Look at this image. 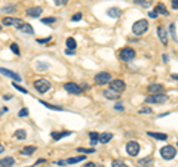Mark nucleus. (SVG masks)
Here are the masks:
<instances>
[{
    "mask_svg": "<svg viewBox=\"0 0 178 167\" xmlns=\"http://www.w3.org/2000/svg\"><path fill=\"white\" fill-rule=\"evenodd\" d=\"M171 5L174 9H178V0H171Z\"/></svg>",
    "mask_w": 178,
    "mask_h": 167,
    "instance_id": "nucleus-43",
    "label": "nucleus"
},
{
    "mask_svg": "<svg viewBox=\"0 0 178 167\" xmlns=\"http://www.w3.org/2000/svg\"><path fill=\"white\" fill-rule=\"evenodd\" d=\"M110 89H113V90H116L117 93H120V92H123L126 89V84H125L123 80H113L110 81Z\"/></svg>",
    "mask_w": 178,
    "mask_h": 167,
    "instance_id": "nucleus-10",
    "label": "nucleus"
},
{
    "mask_svg": "<svg viewBox=\"0 0 178 167\" xmlns=\"http://www.w3.org/2000/svg\"><path fill=\"white\" fill-rule=\"evenodd\" d=\"M67 47H69V49H71V50H76L77 43H76V40L73 39V37H69V39H67Z\"/></svg>",
    "mask_w": 178,
    "mask_h": 167,
    "instance_id": "nucleus-28",
    "label": "nucleus"
},
{
    "mask_svg": "<svg viewBox=\"0 0 178 167\" xmlns=\"http://www.w3.org/2000/svg\"><path fill=\"white\" fill-rule=\"evenodd\" d=\"M65 54H67V55H74V50L69 49V50H65Z\"/></svg>",
    "mask_w": 178,
    "mask_h": 167,
    "instance_id": "nucleus-47",
    "label": "nucleus"
},
{
    "mask_svg": "<svg viewBox=\"0 0 178 167\" xmlns=\"http://www.w3.org/2000/svg\"><path fill=\"white\" fill-rule=\"evenodd\" d=\"M64 89H65L70 95H80V93H82V90H83V89L79 86L77 83H73V81L65 83V84H64Z\"/></svg>",
    "mask_w": 178,
    "mask_h": 167,
    "instance_id": "nucleus-7",
    "label": "nucleus"
},
{
    "mask_svg": "<svg viewBox=\"0 0 178 167\" xmlns=\"http://www.w3.org/2000/svg\"><path fill=\"white\" fill-rule=\"evenodd\" d=\"M15 138H18V139H25V138H27L25 130H24V129H18V130L15 132Z\"/></svg>",
    "mask_w": 178,
    "mask_h": 167,
    "instance_id": "nucleus-29",
    "label": "nucleus"
},
{
    "mask_svg": "<svg viewBox=\"0 0 178 167\" xmlns=\"http://www.w3.org/2000/svg\"><path fill=\"white\" fill-rule=\"evenodd\" d=\"M163 90V86L160 84V83H156V84H150L149 86V92L150 93H160Z\"/></svg>",
    "mask_w": 178,
    "mask_h": 167,
    "instance_id": "nucleus-20",
    "label": "nucleus"
},
{
    "mask_svg": "<svg viewBox=\"0 0 178 167\" xmlns=\"http://www.w3.org/2000/svg\"><path fill=\"white\" fill-rule=\"evenodd\" d=\"M160 155H162V158H165V160H172L177 155V148L172 147V145H166V147H163L160 149Z\"/></svg>",
    "mask_w": 178,
    "mask_h": 167,
    "instance_id": "nucleus-3",
    "label": "nucleus"
},
{
    "mask_svg": "<svg viewBox=\"0 0 178 167\" xmlns=\"http://www.w3.org/2000/svg\"><path fill=\"white\" fill-rule=\"evenodd\" d=\"M126 152L129 154L131 157H135L140 152V143H138L137 140H129L126 143Z\"/></svg>",
    "mask_w": 178,
    "mask_h": 167,
    "instance_id": "nucleus-8",
    "label": "nucleus"
},
{
    "mask_svg": "<svg viewBox=\"0 0 178 167\" xmlns=\"http://www.w3.org/2000/svg\"><path fill=\"white\" fill-rule=\"evenodd\" d=\"M67 2L69 0H54V3L56 6H64V5H67Z\"/></svg>",
    "mask_w": 178,
    "mask_h": 167,
    "instance_id": "nucleus-36",
    "label": "nucleus"
},
{
    "mask_svg": "<svg viewBox=\"0 0 178 167\" xmlns=\"http://www.w3.org/2000/svg\"><path fill=\"white\" fill-rule=\"evenodd\" d=\"M34 84V89L39 92V93H46L49 89H51V83L48 80H45V79H37V80L33 83Z\"/></svg>",
    "mask_w": 178,
    "mask_h": 167,
    "instance_id": "nucleus-2",
    "label": "nucleus"
},
{
    "mask_svg": "<svg viewBox=\"0 0 178 167\" xmlns=\"http://www.w3.org/2000/svg\"><path fill=\"white\" fill-rule=\"evenodd\" d=\"M85 167H95V163H86Z\"/></svg>",
    "mask_w": 178,
    "mask_h": 167,
    "instance_id": "nucleus-46",
    "label": "nucleus"
},
{
    "mask_svg": "<svg viewBox=\"0 0 178 167\" xmlns=\"http://www.w3.org/2000/svg\"><path fill=\"white\" fill-rule=\"evenodd\" d=\"M33 152H36V147H24L21 149L22 155H31Z\"/></svg>",
    "mask_w": 178,
    "mask_h": 167,
    "instance_id": "nucleus-25",
    "label": "nucleus"
},
{
    "mask_svg": "<svg viewBox=\"0 0 178 167\" xmlns=\"http://www.w3.org/2000/svg\"><path fill=\"white\" fill-rule=\"evenodd\" d=\"M16 30H20V31H22V33H27V34H34V28L31 27V24H27V22H24V21L21 19L16 25Z\"/></svg>",
    "mask_w": 178,
    "mask_h": 167,
    "instance_id": "nucleus-9",
    "label": "nucleus"
},
{
    "mask_svg": "<svg viewBox=\"0 0 178 167\" xmlns=\"http://www.w3.org/2000/svg\"><path fill=\"white\" fill-rule=\"evenodd\" d=\"M70 135H71L70 130H62V132H52L51 136H52L55 140H60L61 138H64V136H70Z\"/></svg>",
    "mask_w": 178,
    "mask_h": 167,
    "instance_id": "nucleus-16",
    "label": "nucleus"
},
{
    "mask_svg": "<svg viewBox=\"0 0 178 167\" xmlns=\"http://www.w3.org/2000/svg\"><path fill=\"white\" fill-rule=\"evenodd\" d=\"M104 96L107 98V99H113V101H117L120 98V95L117 93L116 90H113V89H107V90H104Z\"/></svg>",
    "mask_w": 178,
    "mask_h": 167,
    "instance_id": "nucleus-13",
    "label": "nucleus"
},
{
    "mask_svg": "<svg viewBox=\"0 0 178 167\" xmlns=\"http://www.w3.org/2000/svg\"><path fill=\"white\" fill-rule=\"evenodd\" d=\"M153 163V158L151 157H145V158H141V160H138V166L141 167H149Z\"/></svg>",
    "mask_w": 178,
    "mask_h": 167,
    "instance_id": "nucleus-23",
    "label": "nucleus"
},
{
    "mask_svg": "<svg viewBox=\"0 0 178 167\" xmlns=\"http://www.w3.org/2000/svg\"><path fill=\"white\" fill-rule=\"evenodd\" d=\"M114 108H116L117 111H123L125 108H123V105H122V104H116V105H114Z\"/></svg>",
    "mask_w": 178,
    "mask_h": 167,
    "instance_id": "nucleus-42",
    "label": "nucleus"
},
{
    "mask_svg": "<svg viewBox=\"0 0 178 167\" xmlns=\"http://www.w3.org/2000/svg\"><path fill=\"white\" fill-rule=\"evenodd\" d=\"M171 77H172V79H174V80H178V74H172Z\"/></svg>",
    "mask_w": 178,
    "mask_h": 167,
    "instance_id": "nucleus-49",
    "label": "nucleus"
},
{
    "mask_svg": "<svg viewBox=\"0 0 178 167\" xmlns=\"http://www.w3.org/2000/svg\"><path fill=\"white\" fill-rule=\"evenodd\" d=\"M149 15H150V18H153V19H154V18H158V14H156L154 11H150V12H149Z\"/></svg>",
    "mask_w": 178,
    "mask_h": 167,
    "instance_id": "nucleus-44",
    "label": "nucleus"
},
{
    "mask_svg": "<svg viewBox=\"0 0 178 167\" xmlns=\"http://www.w3.org/2000/svg\"><path fill=\"white\" fill-rule=\"evenodd\" d=\"M135 5L143 7H149L151 5V0H135Z\"/></svg>",
    "mask_w": 178,
    "mask_h": 167,
    "instance_id": "nucleus-30",
    "label": "nucleus"
},
{
    "mask_svg": "<svg viewBox=\"0 0 178 167\" xmlns=\"http://www.w3.org/2000/svg\"><path fill=\"white\" fill-rule=\"evenodd\" d=\"M42 12H43V9H42L40 6H33L27 11V16H30V18H37V16L42 15Z\"/></svg>",
    "mask_w": 178,
    "mask_h": 167,
    "instance_id": "nucleus-12",
    "label": "nucleus"
},
{
    "mask_svg": "<svg viewBox=\"0 0 178 167\" xmlns=\"http://www.w3.org/2000/svg\"><path fill=\"white\" fill-rule=\"evenodd\" d=\"M147 135H149L150 138H154V139H158V140H166V139H168V135H165V133H154V132H147Z\"/></svg>",
    "mask_w": 178,
    "mask_h": 167,
    "instance_id": "nucleus-22",
    "label": "nucleus"
},
{
    "mask_svg": "<svg viewBox=\"0 0 178 167\" xmlns=\"http://www.w3.org/2000/svg\"><path fill=\"white\" fill-rule=\"evenodd\" d=\"M21 19H16V18H11V16H5L3 21H2V24L3 25H6V27H11V25H16Z\"/></svg>",
    "mask_w": 178,
    "mask_h": 167,
    "instance_id": "nucleus-15",
    "label": "nucleus"
},
{
    "mask_svg": "<svg viewBox=\"0 0 178 167\" xmlns=\"http://www.w3.org/2000/svg\"><path fill=\"white\" fill-rule=\"evenodd\" d=\"M177 147H178V142H177Z\"/></svg>",
    "mask_w": 178,
    "mask_h": 167,
    "instance_id": "nucleus-53",
    "label": "nucleus"
},
{
    "mask_svg": "<svg viewBox=\"0 0 178 167\" xmlns=\"http://www.w3.org/2000/svg\"><path fill=\"white\" fill-rule=\"evenodd\" d=\"M119 58L125 62H129L135 58V50L132 49V47H123L120 52H119Z\"/></svg>",
    "mask_w": 178,
    "mask_h": 167,
    "instance_id": "nucleus-4",
    "label": "nucleus"
},
{
    "mask_svg": "<svg viewBox=\"0 0 178 167\" xmlns=\"http://www.w3.org/2000/svg\"><path fill=\"white\" fill-rule=\"evenodd\" d=\"M12 86H14L15 89H18V90H20V92H22V93H27V89H24V87H21L20 84H18V83H14V84H12Z\"/></svg>",
    "mask_w": 178,
    "mask_h": 167,
    "instance_id": "nucleus-37",
    "label": "nucleus"
},
{
    "mask_svg": "<svg viewBox=\"0 0 178 167\" xmlns=\"http://www.w3.org/2000/svg\"><path fill=\"white\" fill-rule=\"evenodd\" d=\"M147 30H149V21L147 19H138L132 25V31H134V34H137V36L144 34Z\"/></svg>",
    "mask_w": 178,
    "mask_h": 167,
    "instance_id": "nucleus-1",
    "label": "nucleus"
},
{
    "mask_svg": "<svg viewBox=\"0 0 178 167\" xmlns=\"http://www.w3.org/2000/svg\"><path fill=\"white\" fill-rule=\"evenodd\" d=\"M163 62H168V55H163Z\"/></svg>",
    "mask_w": 178,
    "mask_h": 167,
    "instance_id": "nucleus-50",
    "label": "nucleus"
},
{
    "mask_svg": "<svg viewBox=\"0 0 178 167\" xmlns=\"http://www.w3.org/2000/svg\"><path fill=\"white\" fill-rule=\"evenodd\" d=\"M18 115H20V117H25V115H28V109H27V108H22Z\"/></svg>",
    "mask_w": 178,
    "mask_h": 167,
    "instance_id": "nucleus-40",
    "label": "nucleus"
},
{
    "mask_svg": "<svg viewBox=\"0 0 178 167\" xmlns=\"http://www.w3.org/2000/svg\"><path fill=\"white\" fill-rule=\"evenodd\" d=\"M158 36H159V39H160V41L163 43V46H166L168 45V34H166L163 27H158Z\"/></svg>",
    "mask_w": 178,
    "mask_h": 167,
    "instance_id": "nucleus-14",
    "label": "nucleus"
},
{
    "mask_svg": "<svg viewBox=\"0 0 178 167\" xmlns=\"http://www.w3.org/2000/svg\"><path fill=\"white\" fill-rule=\"evenodd\" d=\"M154 12H156L158 15H159V14H160V15H165V16H168V15H169L168 9L165 7L163 3H158V5H156V9H154Z\"/></svg>",
    "mask_w": 178,
    "mask_h": 167,
    "instance_id": "nucleus-18",
    "label": "nucleus"
},
{
    "mask_svg": "<svg viewBox=\"0 0 178 167\" xmlns=\"http://www.w3.org/2000/svg\"><path fill=\"white\" fill-rule=\"evenodd\" d=\"M30 167H33V166H30Z\"/></svg>",
    "mask_w": 178,
    "mask_h": 167,
    "instance_id": "nucleus-54",
    "label": "nucleus"
},
{
    "mask_svg": "<svg viewBox=\"0 0 178 167\" xmlns=\"http://www.w3.org/2000/svg\"><path fill=\"white\" fill-rule=\"evenodd\" d=\"M94 151H95V149H94V148H91V149H88V148H77V152H94Z\"/></svg>",
    "mask_w": 178,
    "mask_h": 167,
    "instance_id": "nucleus-35",
    "label": "nucleus"
},
{
    "mask_svg": "<svg viewBox=\"0 0 178 167\" xmlns=\"http://www.w3.org/2000/svg\"><path fill=\"white\" fill-rule=\"evenodd\" d=\"M5 151V148H3V145H0V152H3Z\"/></svg>",
    "mask_w": 178,
    "mask_h": 167,
    "instance_id": "nucleus-51",
    "label": "nucleus"
},
{
    "mask_svg": "<svg viewBox=\"0 0 178 167\" xmlns=\"http://www.w3.org/2000/svg\"><path fill=\"white\" fill-rule=\"evenodd\" d=\"M111 139H113V133H110V132H104V133L100 135V142L101 143H107Z\"/></svg>",
    "mask_w": 178,
    "mask_h": 167,
    "instance_id": "nucleus-21",
    "label": "nucleus"
},
{
    "mask_svg": "<svg viewBox=\"0 0 178 167\" xmlns=\"http://www.w3.org/2000/svg\"><path fill=\"white\" fill-rule=\"evenodd\" d=\"M0 74L5 75V77H9V79H14L15 81H21V75L20 74L14 73L12 70H7V68H0Z\"/></svg>",
    "mask_w": 178,
    "mask_h": 167,
    "instance_id": "nucleus-11",
    "label": "nucleus"
},
{
    "mask_svg": "<svg viewBox=\"0 0 178 167\" xmlns=\"http://www.w3.org/2000/svg\"><path fill=\"white\" fill-rule=\"evenodd\" d=\"M11 50H12L15 55H20V54H21V52H20V47H18V45H16V43H12V45H11Z\"/></svg>",
    "mask_w": 178,
    "mask_h": 167,
    "instance_id": "nucleus-33",
    "label": "nucleus"
},
{
    "mask_svg": "<svg viewBox=\"0 0 178 167\" xmlns=\"http://www.w3.org/2000/svg\"><path fill=\"white\" fill-rule=\"evenodd\" d=\"M85 160V155H77V157H71L69 160L65 161L67 164H74V163H79V161H83Z\"/></svg>",
    "mask_w": 178,
    "mask_h": 167,
    "instance_id": "nucleus-26",
    "label": "nucleus"
},
{
    "mask_svg": "<svg viewBox=\"0 0 178 167\" xmlns=\"http://www.w3.org/2000/svg\"><path fill=\"white\" fill-rule=\"evenodd\" d=\"M141 113H151V108H144V109H141Z\"/></svg>",
    "mask_w": 178,
    "mask_h": 167,
    "instance_id": "nucleus-45",
    "label": "nucleus"
},
{
    "mask_svg": "<svg viewBox=\"0 0 178 167\" xmlns=\"http://www.w3.org/2000/svg\"><path fill=\"white\" fill-rule=\"evenodd\" d=\"M15 11V6H6L2 9V12H7V14H11V12H14Z\"/></svg>",
    "mask_w": 178,
    "mask_h": 167,
    "instance_id": "nucleus-38",
    "label": "nucleus"
},
{
    "mask_svg": "<svg viewBox=\"0 0 178 167\" xmlns=\"http://www.w3.org/2000/svg\"><path fill=\"white\" fill-rule=\"evenodd\" d=\"M49 40H51V37H48V39H37V43H42V45H43V43H48Z\"/></svg>",
    "mask_w": 178,
    "mask_h": 167,
    "instance_id": "nucleus-41",
    "label": "nucleus"
},
{
    "mask_svg": "<svg viewBox=\"0 0 178 167\" xmlns=\"http://www.w3.org/2000/svg\"><path fill=\"white\" fill-rule=\"evenodd\" d=\"M11 98H12L11 95H5V96H3V99H5V101H6V99H11Z\"/></svg>",
    "mask_w": 178,
    "mask_h": 167,
    "instance_id": "nucleus-48",
    "label": "nucleus"
},
{
    "mask_svg": "<svg viewBox=\"0 0 178 167\" xmlns=\"http://www.w3.org/2000/svg\"><path fill=\"white\" fill-rule=\"evenodd\" d=\"M95 83L96 84H100V86H104V84H109L110 81H111V74L110 73H100L95 75Z\"/></svg>",
    "mask_w": 178,
    "mask_h": 167,
    "instance_id": "nucleus-6",
    "label": "nucleus"
},
{
    "mask_svg": "<svg viewBox=\"0 0 178 167\" xmlns=\"http://www.w3.org/2000/svg\"><path fill=\"white\" fill-rule=\"evenodd\" d=\"M111 167H128V166L125 164L123 161H120V160H114L113 163H111Z\"/></svg>",
    "mask_w": 178,
    "mask_h": 167,
    "instance_id": "nucleus-32",
    "label": "nucleus"
},
{
    "mask_svg": "<svg viewBox=\"0 0 178 167\" xmlns=\"http://www.w3.org/2000/svg\"><path fill=\"white\" fill-rule=\"evenodd\" d=\"M15 164V160L12 157H5L0 160V167H12Z\"/></svg>",
    "mask_w": 178,
    "mask_h": 167,
    "instance_id": "nucleus-17",
    "label": "nucleus"
},
{
    "mask_svg": "<svg viewBox=\"0 0 178 167\" xmlns=\"http://www.w3.org/2000/svg\"><path fill=\"white\" fill-rule=\"evenodd\" d=\"M89 138H91V145H96L100 142V133H96V132H91Z\"/></svg>",
    "mask_w": 178,
    "mask_h": 167,
    "instance_id": "nucleus-24",
    "label": "nucleus"
},
{
    "mask_svg": "<svg viewBox=\"0 0 178 167\" xmlns=\"http://www.w3.org/2000/svg\"><path fill=\"white\" fill-rule=\"evenodd\" d=\"M166 101H168V96L163 93H154L145 98V102H149V104H163Z\"/></svg>",
    "mask_w": 178,
    "mask_h": 167,
    "instance_id": "nucleus-5",
    "label": "nucleus"
},
{
    "mask_svg": "<svg viewBox=\"0 0 178 167\" xmlns=\"http://www.w3.org/2000/svg\"><path fill=\"white\" fill-rule=\"evenodd\" d=\"M56 19H55L54 16H48V18H43L42 19V24H46V25H51V24H55Z\"/></svg>",
    "mask_w": 178,
    "mask_h": 167,
    "instance_id": "nucleus-31",
    "label": "nucleus"
},
{
    "mask_svg": "<svg viewBox=\"0 0 178 167\" xmlns=\"http://www.w3.org/2000/svg\"><path fill=\"white\" fill-rule=\"evenodd\" d=\"M107 15L111 16V18H119V16L122 15V11H120L119 7H110L109 11H107Z\"/></svg>",
    "mask_w": 178,
    "mask_h": 167,
    "instance_id": "nucleus-19",
    "label": "nucleus"
},
{
    "mask_svg": "<svg viewBox=\"0 0 178 167\" xmlns=\"http://www.w3.org/2000/svg\"><path fill=\"white\" fill-rule=\"evenodd\" d=\"M80 19H82V14H80V12L71 16V21H74V22H76V21H80Z\"/></svg>",
    "mask_w": 178,
    "mask_h": 167,
    "instance_id": "nucleus-39",
    "label": "nucleus"
},
{
    "mask_svg": "<svg viewBox=\"0 0 178 167\" xmlns=\"http://www.w3.org/2000/svg\"><path fill=\"white\" fill-rule=\"evenodd\" d=\"M169 30H171L172 39H174V40H177V34H175V24H171V25H169Z\"/></svg>",
    "mask_w": 178,
    "mask_h": 167,
    "instance_id": "nucleus-34",
    "label": "nucleus"
},
{
    "mask_svg": "<svg viewBox=\"0 0 178 167\" xmlns=\"http://www.w3.org/2000/svg\"><path fill=\"white\" fill-rule=\"evenodd\" d=\"M0 30H2V25H0Z\"/></svg>",
    "mask_w": 178,
    "mask_h": 167,
    "instance_id": "nucleus-52",
    "label": "nucleus"
},
{
    "mask_svg": "<svg viewBox=\"0 0 178 167\" xmlns=\"http://www.w3.org/2000/svg\"><path fill=\"white\" fill-rule=\"evenodd\" d=\"M40 104L43 107L49 108V109H56V111H64L61 107H56V105H52V104H48V102H45V101H40Z\"/></svg>",
    "mask_w": 178,
    "mask_h": 167,
    "instance_id": "nucleus-27",
    "label": "nucleus"
}]
</instances>
